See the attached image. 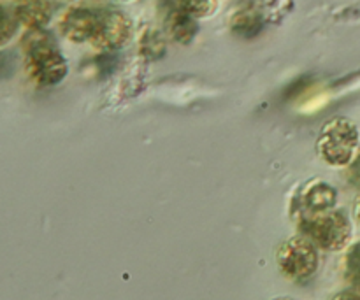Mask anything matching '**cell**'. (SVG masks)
<instances>
[{
  "mask_svg": "<svg viewBox=\"0 0 360 300\" xmlns=\"http://www.w3.org/2000/svg\"><path fill=\"white\" fill-rule=\"evenodd\" d=\"M21 48L25 53L27 76L37 86H55L65 79L69 72V63L62 51L56 48L55 39L44 28L27 30V34L21 39Z\"/></svg>",
  "mask_w": 360,
  "mask_h": 300,
  "instance_id": "cell-1",
  "label": "cell"
},
{
  "mask_svg": "<svg viewBox=\"0 0 360 300\" xmlns=\"http://www.w3.org/2000/svg\"><path fill=\"white\" fill-rule=\"evenodd\" d=\"M299 234L311 241L320 252L338 253L350 246L354 223L347 211L334 209L322 213H294Z\"/></svg>",
  "mask_w": 360,
  "mask_h": 300,
  "instance_id": "cell-2",
  "label": "cell"
},
{
  "mask_svg": "<svg viewBox=\"0 0 360 300\" xmlns=\"http://www.w3.org/2000/svg\"><path fill=\"white\" fill-rule=\"evenodd\" d=\"M360 148V130L354 119L334 116L323 123L316 137V155L330 167H348Z\"/></svg>",
  "mask_w": 360,
  "mask_h": 300,
  "instance_id": "cell-3",
  "label": "cell"
},
{
  "mask_svg": "<svg viewBox=\"0 0 360 300\" xmlns=\"http://www.w3.org/2000/svg\"><path fill=\"white\" fill-rule=\"evenodd\" d=\"M274 260L285 280L292 283H306L319 273L320 249L304 235H292L280 242Z\"/></svg>",
  "mask_w": 360,
  "mask_h": 300,
  "instance_id": "cell-4",
  "label": "cell"
},
{
  "mask_svg": "<svg viewBox=\"0 0 360 300\" xmlns=\"http://www.w3.org/2000/svg\"><path fill=\"white\" fill-rule=\"evenodd\" d=\"M134 35V23L125 13L116 9H98V27L91 46L101 51L125 48Z\"/></svg>",
  "mask_w": 360,
  "mask_h": 300,
  "instance_id": "cell-5",
  "label": "cell"
},
{
  "mask_svg": "<svg viewBox=\"0 0 360 300\" xmlns=\"http://www.w3.org/2000/svg\"><path fill=\"white\" fill-rule=\"evenodd\" d=\"M340 192L334 185L322 178H313L306 181L295 195L294 213H322L338 206Z\"/></svg>",
  "mask_w": 360,
  "mask_h": 300,
  "instance_id": "cell-6",
  "label": "cell"
},
{
  "mask_svg": "<svg viewBox=\"0 0 360 300\" xmlns=\"http://www.w3.org/2000/svg\"><path fill=\"white\" fill-rule=\"evenodd\" d=\"M98 27V9L90 7H70L60 16L58 30L60 34L70 42L83 44L94 41Z\"/></svg>",
  "mask_w": 360,
  "mask_h": 300,
  "instance_id": "cell-7",
  "label": "cell"
},
{
  "mask_svg": "<svg viewBox=\"0 0 360 300\" xmlns=\"http://www.w3.org/2000/svg\"><path fill=\"white\" fill-rule=\"evenodd\" d=\"M13 14L27 30H42L51 21L53 6L49 0H18Z\"/></svg>",
  "mask_w": 360,
  "mask_h": 300,
  "instance_id": "cell-8",
  "label": "cell"
},
{
  "mask_svg": "<svg viewBox=\"0 0 360 300\" xmlns=\"http://www.w3.org/2000/svg\"><path fill=\"white\" fill-rule=\"evenodd\" d=\"M165 27H167L171 39H174L179 44H190L195 39L197 32H199V25H197L195 18L190 16L188 13H185L179 7L169 14Z\"/></svg>",
  "mask_w": 360,
  "mask_h": 300,
  "instance_id": "cell-9",
  "label": "cell"
},
{
  "mask_svg": "<svg viewBox=\"0 0 360 300\" xmlns=\"http://www.w3.org/2000/svg\"><path fill=\"white\" fill-rule=\"evenodd\" d=\"M343 276L352 288L357 287L360 281V241L348 246L343 260Z\"/></svg>",
  "mask_w": 360,
  "mask_h": 300,
  "instance_id": "cell-10",
  "label": "cell"
},
{
  "mask_svg": "<svg viewBox=\"0 0 360 300\" xmlns=\"http://www.w3.org/2000/svg\"><path fill=\"white\" fill-rule=\"evenodd\" d=\"M218 2L220 0H178L179 9L188 13L195 20H202V18L213 16L217 11Z\"/></svg>",
  "mask_w": 360,
  "mask_h": 300,
  "instance_id": "cell-11",
  "label": "cell"
},
{
  "mask_svg": "<svg viewBox=\"0 0 360 300\" xmlns=\"http://www.w3.org/2000/svg\"><path fill=\"white\" fill-rule=\"evenodd\" d=\"M141 53L148 56V58H160V56H164V37L157 30H151V28L144 30L143 37H141Z\"/></svg>",
  "mask_w": 360,
  "mask_h": 300,
  "instance_id": "cell-12",
  "label": "cell"
},
{
  "mask_svg": "<svg viewBox=\"0 0 360 300\" xmlns=\"http://www.w3.org/2000/svg\"><path fill=\"white\" fill-rule=\"evenodd\" d=\"M18 25L20 23L14 18L13 11L7 9L4 4H0V46H6L14 37Z\"/></svg>",
  "mask_w": 360,
  "mask_h": 300,
  "instance_id": "cell-13",
  "label": "cell"
},
{
  "mask_svg": "<svg viewBox=\"0 0 360 300\" xmlns=\"http://www.w3.org/2000/svg\"><path fill=\"white\" fill-rule=\"evenodd\" d=\"M330 300H360V292L354 290V288H352V290H343L340 292V294L334 295Z\"/></svg>",
  "mask_w": 360,
  "mask_h": 300,
  "instance_id": "cell-14",
  "label": "cell"
},
{
  "mask_svg": "<svg viewBox=\"0 0 360 300\" xmlns=\"http://www.w3.org/2000/svg\"><path fill=\"white\" fill-rule=\"evenodd\" d=\"M350 169H352V174H354L357 179H360V148H359L357 157H355V160L352 162Z\"/></svg>",
  "mask_w": 360,
  "mask_h": 300,
  "instance_id": "cell-15",
  "label": "cell"
},
{
  "mask_svg": "<svg viewBox=\"0 0 360 300\" xmlns=\"http://www.w3.org/2000/svg\"><path fill=\"white\" fill-rule=\"evenodd\" d=\"M354 218H355V221L360 225V195L355 199V202H354Z\"/></svg>",
  "mask_w": 360,
  "mask_h": 300,
  "instance_id": "cell-16",
  "label": "cell"
},
{
  "mask_svg": "<svg viewBox=\"0 0 360 300\" xmlns=\"http://www.w3.org/2000/svg\"><path fill=\"white\" fill-rule=\"evenodd\" d=\"M273 300H294V299H290V297H278V299H273Z\"/></svg>",
  "mask_w": 360,
  "mask_h": 300,
  "instance_id": "cell-17",
  "label": "cell"
},
{
  "mask_svg": "<svg viewBox=\"0 0 360 300\" xmlns=\"http://www.w3.org/2000/svg\"><path fill=\"white\" fill-rule=\"evenodd\" d=\"M115 2H132V0H115Z\"/></svg>",
  "mask_w": 360,
  "mask_h": 300,
  "instance_id": "cell-18",
  "label": "cell"
},
{
  "mask_svg": "<svg viewBox=\"0 0 360 300\" xmlns=\"http://www.w3.org/2000/svg\"><path fill=\"white\" fill-rule=\"evenodd\" d=\"M354 290H357V292H360V281H359V283H357V287H355V288H354Z\"/></svg>",
  "mask_w": 360,
  "mask_h": 300,
  "instance_id": "cell-19",
  "label": "cell"
},
{
  "mask_svg": "<svg viewBox=\"0 0 360 300\" xmlns=\"http://www.w3.org/2000/svg\"><path fill=\"white\" fill-rule=\"evenodd\" d=\"M62 2H74V0H62Z\"/></svg>",
  "mask_w": 360,
  "mask_h": 300,
  "instance_id": "cell-20",
  "label": "cell"
}]
</instances>
